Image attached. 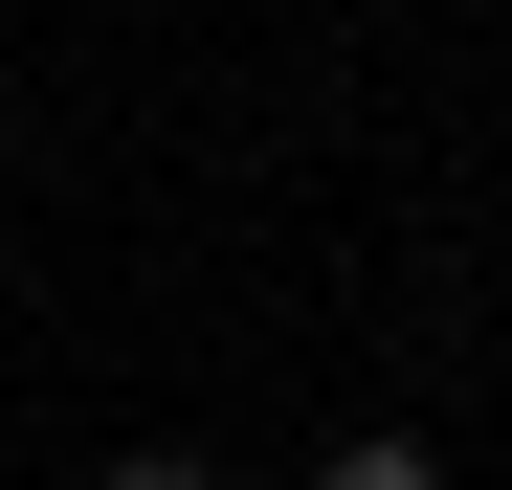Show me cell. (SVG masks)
Listing matches in <instances>:
<instances>
[{
	"instance_id": "6da1fadb",
	"label": "cell",
	"mask_w": 512,
	"mask_h": 490,
	"mask_svg": "<svg viewBox=\"0 0 512 490\" xmlns=\"http://www.w3.org/2000/svg\"><path fill=\"white\" fill-rule=\"evenodd\" d=\"M312 490H446V446H423V424H334V446H312Z\"/></svg>"
},
{
	"instance_id": "7a4b0ae2",
	"label": "cell",
	"mask_w": 512,
	"mask_h": 490,
	"mask_svg": "<svg viewBox=\"0 0 512 490\" xmlns=\"http://www.w3.org/2000/svg\"><path fill=\"white\" fill-rule=\"evenodd\" d=\"M112 490H223V468L201 446H112Z\"/></svg>"
}]
</instances>
